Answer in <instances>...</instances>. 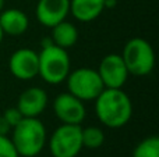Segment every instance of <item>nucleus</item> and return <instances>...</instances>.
I'll use <instances>...</instances> for the list:
<instances>
[{
    "mask_svg": "<svg viewBox=\"0 0 159 157\" xmlns=\"http://www.w3.org/2000/svg\"><path fill=\"white\" fill-rule=\"evenodd\" d=\"M95 113L98 120L105 127L117 129L124 127L131 118V99L121 88H105L95 99Z\"/></svg>",
    "mask_w": 159,
    "mask_h": 157,
    "instance_id": "obj_1",
    "label": "nucleus"
},
{
    "mask_svg": "<svg viewBox=\"0 0 159 157\" xmlns=\"http://www.w3.org/2000/svg\"><path fill=\"white\" fill-rule=\"evenodd\" d=\"M11 142L20 157H35L45 149L48 142L46 128L36 118L24 117L11 129Z\"/></svg>",
    "mask_w": 159,
    "mask_h": 157,
    "instance_id": "obj_2",
    "label": "nucleus"
},
{
    "mask_svg": "<svg viewBox=\"0 0 159 157\" xmlns=\"http://www.w3.org/2000/svg\"><path fill=\"white\" fill-rule=\"evenodd\" d=\"M39 56V71L38 75L49 85H59L64 82L70 74L71 61L66 49L50 43L42 46Z\"/></svg>",
    "mask_w": 159,
    "mask_h": 157,
    "instance_id": "obj_3",
    "label": "nucleus"
},
{
    "mask_svg": "<svg viewBox=\"0 0 159 157\" xmlns=\"http://www.w3.org/2000/svg\"><path fill=\"white\" fill-rule=\"evenodd\" d=\"M121 58L129 74L144 77L152 72L155 67V52L151 43L143 38H133L124 45Z\"/></svg>",
    "mask_w": 159,
    "mask_h": 157,
    "instance_id": "obj_4",
    "label": "nucleus"
},
{
    "mask_svg": "<svg viewBox=\"0 0 159 157\" xmlns=\"http://www.w3.org/2000/svg\"><path fill=\"white\" fill-rule=\"evenodd\" d=\"M66 83L69 93L74 95L82 102L95 100L99 96V93L105 89L98 71L88 68V67L70 71V74L66 78Z\"/></svg>",
    "mask_w": 159,
    "mask_h": 157,
    "instance_id": "obj_5",
    "label": "nucleus"
},
{
    "mask_svg": "<svg viewBox=\"0 0 159 157\" xmlns=\"http://www.w3.org/2000/svg\"><path fill=\"white\" fill-rule=\"evenodd\" d=\"M81 125L61 124L49 138V150L53 157H77L82 150Z\"/></svg>",
    "mask_w": 159,
    "mask_h": 157,
    "instance_id": "obj_6",
    "label": "nucleus"
},
{
    "mask_svg": "<svg viewBox=\"0 0 159 157\" xmlns=\"http://www.w3.org/2000/svg\"><path fill=\"white\" fill-rule=\"evenodd\" d=\"M98 74L105 88L120 89L129 79V71L120 54L110 53L101 60L98 67Z\"/></svg>",
    "mask_w": 159,
    "mask_h": 157,
    "instance_id": "obj_7",
    "label": "nucleus"
},
{
    "mask_svg": "<svg viewBox=\"0 0 159 157\" xmlns=\"http://www.w3.org/2000/svg\"><path fill=\"white\" fill-rule=\"evenodd\" d=\"M53 113L63 124L80 125L87 117V108L82 100L64 92L57 95L53 100Z\"/></svg>",
    "mask_w": 159,
    "mask_h": 157,
    "instance_id": "obj_8",
    "label": "nucleus"
},
{
    "mask_svg": "<svg viewBox=\"0 0 159 157\" xmlns=\"http://www.w3.org/2000/svg\"><path fill=\"white\" fill-rule=\"evenodd\" d=\"M8 70L11 75L20 81L34 79L39 71L38 53L28 47L16 50L8 58Z\"/></svg>",
    "mask_w": 159,
    "mask_h": 157,
    "instance_id": "obj_9",
    "label": "nucleus"
},
{
    "mask_svg": "<svg viewBox=\"0 0 159 157\" xmlns=\"http://www.w3.org/2000/svg\"><path fill=\"white\" fill-rule=\"evenodd\" d=\"M35 13L39 24L52 28L67 18L70 14V0H39Z\"/></svg>",
    "mask_w": 159,
    "mask_h": 157,
    "instance_id": "obj_10",
    "label": "nucleus"
},
{
    "mask_svg": "<svg viewBox=\"0 0 159 157\" xmlns=\"http://www.w3.org/2000/svg\"><path fill=\"white\" fill-rule=\"evenodd\" d=\"M48 106V93L42 88L31 86L25 89L18 97L16 107L20 110L22 117L36 118L45 111Z\"/></svg>",
    "mask_w": 159,
    "mask_h": 157,
    "instance_id": "obj_11",
    "label": "nucleus"
},
{
    "mask_svg": "<svg viewBox=\"0 0 159 157\" xmlns=\"http://www.w3.org/2000/svg\"><path fill=\"white\" fill-rule=\"evenodd\" d=\"M30 19L24 11L18 8H7L0 13V28L8 36H21L27 32Z\"/></svg>",
    "mask_w": 159,
    "mask_h": 157,
    "instance_id": "obj_12",
    "label": "nucleus"
},
{
    "mask_svg": "<svg viewBox=\"0 0 159 157\" xmlns=\"http://www.w3.org/2000/svg\"><path fill=\"white\" fill-rule=\"evenodd\" d=\"M105 10V0H70V13L80 22H91Z\"/></svg>",
    "mask_w": 159,
    "mask_h": 157,
    "instance_id": "obj_13",
    "label": "nucleus"
},
{
    "mask_svg": "<svg viewBox=\"0 0 159 157\" xmlns=\"http://www.w3.org/2000/svg\"><path fill=\"white\" fill-rule=\"evenodd\" d=\"M52 39L53 45L61 47V49H70L78 40V29L74 24L69 21H61L52 27Z\"/></svg>",
    "mask_w": 159,
    "mask_h": 157,
    "instance_id": "obj_14",
    "label": "nucleus"
},
{
    "mask_svg": "<svg viewBox=\"0 0 159 157\" xmlns=\"http://www.w3.org/2000/svg\"><path fill=\"white\" fill-rule=\"evenodd\" d=\"M82 147L99 149L105 142V134L99 127H87L81 129Z\"/></svg>",
    "mask_w": 159,
    "mask_h": 157,
    "instance_id": "obj_15",
    "label": "nucleus"
},
{
    "mask_svg": "<svg viewBox=\"0 0 159 157\" xmlns=\"http://www.w3.org/2000/svg\"><path fill=\"white\" fill-rule=\"evenodd\" d=\"M131 157H159V138L152 135L143 139L134 147Z\"/></svg>",
    "mask_w": 159,
    "mask_h": 157,
    "instance_id": "obj_16",
    "label": "nucleus"
},
{
    "mask_svg": "<svg viewBox=\"0 0 159 157\" xmlns=\"http://www.w3.org/2000/svg\"><path fill=\"white\" fill-rule=\"evenodd\" d=\"M0 157H20L11 139L6 135H0Z\"/></svg>",
    "mask_w": 159,
    "mask_h": 157,
    "instance_id": "obj_17",
    "label": "nucleus"
},
{
    "mask_svg": "<svg viewBox=\"0 0 159 157\" xmlns=\"http://www.w3.org/2000/svg\"><path fill=\"white\" fill-rule=\"evenodd\" d=\"M3 117H4V120L8 122V124H10L11 128H14L22 118H24V117H22V114L20 113V110L17 107L7 108V110L4 111V114H3Z\"/></svg>",
    "mask_w": 159,
    "mask_h": 157,
    "instance_id": "obj_18",
    "label": "nucleus"
},
{
    "mask_svg": "<svg viewBox=\"0 0 159 157\" xmlns=\"http://www.w3.org/2000/svg\"><path fill=\"white\" fill-rule=\"evenodd\" d=\"M11 129H13V128H11L10 124L4 120V117L0 116V135L8 136V134H11Z\"/></svg>",
    "mask_w": 159,
    "mask_h": 157,
    "instance_id": "obj_19",
    "label": "nucleus"
},
{
    "mask_svg": "<svg viewBox=\"0 0 159 157\" xmlns=\"http://www.w3.org/2000/svg\"><path fill=\"white\" fill-rule=\"evenodd\" d=\"M116 6V0H105V8H113Z\"/></svg>",
    "mask_w": 159,
    "mask_h": 157,
    "instance_id": "obj_20",
    "label": "nucleus"
},
{
    "mask_svg": "<svg viewBox=\"0 0 159 157\" xmlns=\"http://www.w3.org/2000/svg\"><path fill=\"white\" fill-rule=\"evenodd\" d=\"M4 4H6V0H0V13L4 10Z\"/></svg>",
    "mask_w": 159,
    "mask_h": 157,
    "instance_id": "obj_21",
    "label": "nucleus"
},
{
    "mask_svg": "<svg viewBox=\"0 0 159 157\" xmlns=\"http://www.w3.org/2000/svg\"><path fill=\"white\" fill-rule=\"evenodd\" d=\"M3 36H4V33H3L2 28H0V43H2V40H3Z\"/></svg>",
    "mask_w": 159,
    "mask_h": 157,
    "instance_id": "obj_22",
    "label": "nucleus"
}]
</instances>
